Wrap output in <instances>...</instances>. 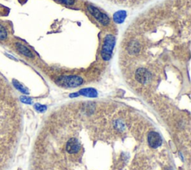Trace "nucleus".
<instances>
[{"mask_svg":"<svg viewBox=\"0 0 191 170\" xmlns=\"http://www.w3.org/2000/svg\"><path fill=\"white\" fill-rule=\"evenodd\" d=\"M115 43H116V39L113 35L107 34L105 36L102 45V52H101V56L105 61L109 60L111 57Z\"/></svg>","mask_w":191,"mask_h":170,"instance_id":"nucleus-1","label":"nucleus"},{"mask_svg":"<svg viewBox=\"0 0 191 170\" xmlns=\"http://www.w3.org/2000/svg\"><path fill=\"white\" fill-rule=\"evenodd\" d=\"M84 82L81 77L78 75H67V76L59 77L56 80V83L63 88H76L80 86Z\"/></svg>","mask_w":191,"mask_h":170,"instance_id":"nucleus-2","label":"nucleus"},{"mask_svg":"<svg viewBox=\"0 0 191 170\" xmlns=\"http://www.w3.org/2000/svg\"><path fill=\"white\" fill-rule=\"evenodd\" d=\"M88 10L90 13L91 14V15L97 19L102 25H103V26H108L110 23V19H109L108 16L105 14L101 12L97 8L94 7L93 5H88Z\"/></svg>","mask_w":191,"mask_h":170,"instance_id":"nucleus-3","label":"nucleus"},{"mask_svg":"<svg viewBox=\"0 0 191 170\" xmlns=\"http://www.w3.org/2000/svg\"><path fill=\"white\" fill-rule=\"evenodd\" d=\"M9 24L0 19V44L6 45L10 40L11 35Z\"/></svg>","mask_w":191,"mask_h":170,"instance_id":"nucleus-4","label":"nucleus"},{"mask_svg":"<svg viewBox=\"0 0 191 170\" xmlns=\"http://www.w3.org/2000/svg\"><path fill=\"white\" fill-rule=\"evenodd\" d=\"M148 143L149 146L153 148H156L161 146L162 144V138L158 133L151 131L148 135Z\"/></svg>","mask_w":191,"mask_h":170,"instance_id":"nucleus-5","label":"nucleus"},{"mask_svg":"<svg viewBox=\"0 0 191 170\" xmlns=\"http://www.w3.org/2000/svg\"><path fill=\"white\" fill-rule=\"evenodd\" d=\"M136 80L140 84H146L149 81L150 78L149 72L146 69L140 68L136 71L135 73Z\"/></svg>","mask_w":191,"mask_h":170,"instance_id":"nucleus-6","label":"nucleus"},{"mask_svg":"<svg viewBox=\"0 0 191 170\" xmlns=\"http://www.w3.org/2000/svg\"><path fill=\"white\" fill-rule=\"evenodd\" d=\"M80 148H81V146L79 144V142L75 138L70 139L66 145V149L70 154H76L79 151Z\"/></svg>","mask_w":191,"mask_h":170,"instance_id":"nucleus-7","label":"nucleus"},{"mask_svg":"<svg viewBox=\"0 0 191 170\" xmlns=\"http://www.w3.org/2000/svg\"><path fill=\"white\" fill-rule=\"evenodd\" d=\"M15 45H16L17 49L21 54H22L23 55L26 56V57H34L33 53H32V52L30 51V49H29L26 46H24V45H22V43H17Z\"/></svg>","mask_w":191,"mask_h":170,"instance_id":"nucleus-8","label":"nucleus"},{"mask_svg":"<svg viewBox=\"0 0 191 170\" xmlns=\"http://www.w3.org/2000/svg\"><path fill=\"white\" fill-rule=\"evenodd\" d=\"M78 95H85V96L90 97V98H95L97 96L98 93L97 91L95 90L93 88H85V89H81L79 92L78 93Z\"/></svg>","mask_w":191,"mask_h":170,"instance_id":"nucleus-9","label":"nucleus"},{"mask_svg":"<svg viewBox=\"0 0 191 170\" xmlns=\"http://www.w3.org/2000/svg\"><path fill=\"white\" fill-rule=\"evenodd\" d=\"M126 11H119L113 14V19L115 23L121 24L124 22L126 18Z\"/></svg>","mask_w":191,"mask_h":170,"instance_id":"nucleus-10","label":"nucleus"},{"mask_svg":"<svg viewBox=\"0 0 191 170\" xmlns=\"http://www.w3.org/2000/svg\"><path fill=\"white\" fill-rule=\"evenodd\" d=\"M140 44L137 41H132L131 42L129 46V51L131 54H136L140 51Z\"/></svg>","mask_w":191,"mask_h":170,"instance_id":"nucleus-11","label":"nucleus"},{"mask_svg":"<svg viewBox=\"0 0 191 170\" xmlns=\"http://www.w3.org/2000/svg\"><path fill=\"white\" fill-rule=\"evenodd\" d=\"M14 85H15V87H16L17 89L19 90V91H21V92L23 93H29V91H28V90L26 89V88H24L22 84H19V82H17V81H14Z\"/></svg>","mask_w":191,"mask_h":170,"instance_id":"nucleus-12","label":"nucleus"},{"mask_svg":"<svg viewBox=\"0 0 191 170\" xmlns=\"http://www.w3.org/2000/svg\"><path fill=\"white\" fill-rule=\"evenodd\" d=\"M34 108L37 110V111L41 112V113L42 112L46 111V109H47L46 105H40V104H36V105H34Z\"/></svg>","mask_w":191,"mask_h":170,"instance_id":"nucleus-13","label":"nucleus"},{"mask_svg":"<svg viewBox=\"0 0 191 170\" xmlns=\"http://www.w3.org/2000/svg\"><path fill=\"white\" fill-rule=\"evenodd\" d=\"M57 1L66 5H72L75 3V0H57Z\"/></svg>","mask_w":191,"mask_h":170,"instance_id":"nucleus-14","label":"nucleus"},{"mask_svg":"<svg viewBox=\"0 0 191 170\" xmlns=\"http://www.w3.org/2000/svg\"><path fill=\"white\" fill-rule=\"evenodd\" d=\"M21 100H22V102H24V103H27V104L32 103V100H31V99L27 98V97H22V98H21Z\"/></svg>","mask_w":191,"mask_h":170,"instance_id":"nucleus-15","label":"nucleus"},{"mask_svg":"<svg viewBox=\"0 0 191 170\" xmlns=\"http://www.w3.org/2000/svg\"><path fill=\"white\" fill-rule=\"evenodd\" d=\"M78 93H73V94H70V97H72V98H73V97H77L78 96Z\"/></svg>","mask_w":191,"mask_h":170,"instance_id":"nucleus-16","label":"nucleus"}]
</instances>
